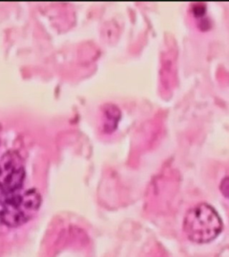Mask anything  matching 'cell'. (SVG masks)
I'll list each match as a JSON object with an SVG mask.
<instances>
[{"instance_id":"cell-1","label":"cell","mask_w":229,"mask_h":257,"mask_svg":"<svg viewBox=\"0 0 229 257\" xmlns=\"http://www.w3.org/2000/svg\"><path fill=\"white\" fill-rule=\"evenodd\" d=\"M222 229L223 222L217 211L204 203L190 209L184 220L185 235L190 240L199 244L214 240Z\"/></svg>"},{"instance_id":"cell-2","label":"cell","mask_w":229,"mask_h":257,"mask_svg":"<svg viewBox=\"0 0 229 257\" xmlns=\"http://www.w3.org/2000/svg\"><path fill=\"white\" fill-rule=\"evenodd\" d=\"M41 204L40 193L35 189L5 198L0 219L8 227H19L36 214Z\"/></svg>"},{"instance_id":"cell-3","label":"cell","mask_w":229,"mask_h":257,"mask_svg":"<svg viewBox=\"0 0 229 257\" xmlns=\"http://www.w3.org/2000/svg\"><path fill=\"white\" fill-rule=\"evenodd\" d=\"M24 178V161L20 155L16 151L6 153L0 160V194L5 198L16 195L22 189Z\"/></svg>"},{"instance_id":"cell-4","label":"cell","mask_w":229,"mask_h":257,"mask_svg":"<svg viewBox=\"0 0 229 257\" xmlns=\"http://www.w3.org/2000/svg\"><path fill=\"white\" fill-rule=\"evenodd\" d=\"M102 130L105 133H112L117 130L121 118L119 108L114 104H108L102 108Z\"/></svg>"},{"instance_id":"cell-5","label":"cell","mask_w":229,"mask_h":257,"mask_svg":"<svg viewBox=\"0 0 229 257\" xmlns=\"http://www.w3.org/2000/svg\"><path fill=\"white\" fill-rule=\"evenodd\" d=\"M219 189L222 195L229 199V176L225 177L219 185Z\"/></svg>"}]
</instances>
